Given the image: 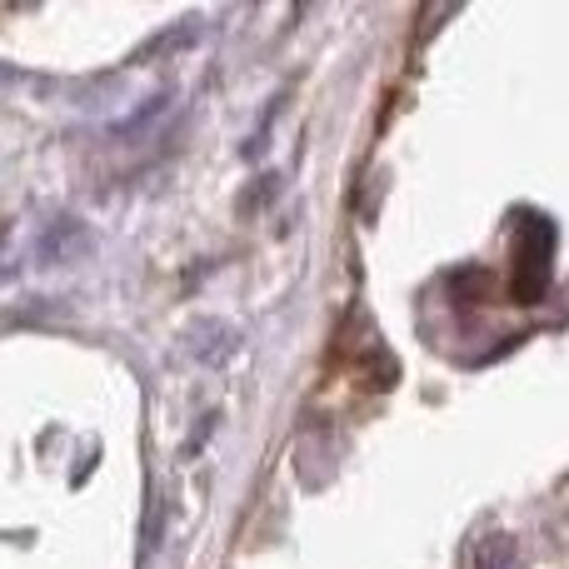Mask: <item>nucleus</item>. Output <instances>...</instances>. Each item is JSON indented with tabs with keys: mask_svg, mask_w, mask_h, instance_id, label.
<instances>
[{
	"mask_svg": "<svg viewBox=\"0 0 569 569\" xmlns=\"http://www.w3.org/2000/svg\"><path fill=\"white\" fill-rule=\"evenodd\" d=\"M475 569H515V545L505 535H490V540L475 545Z\"/></svg>",
	"mask_w": 569,
	"mask_h": 569,
	"instance_id": "f257e3e1",
	"label": "nucleus"
}]
</instances>
